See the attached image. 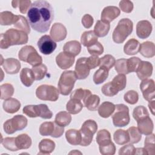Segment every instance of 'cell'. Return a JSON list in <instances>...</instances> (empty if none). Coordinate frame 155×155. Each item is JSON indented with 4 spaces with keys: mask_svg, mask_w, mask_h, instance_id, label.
<instances>
[{
    "mask_svg": "<svg viewBox=\"0 0 155 155\" xmlns=\"http://www.w3.org/2000/svg\"><path fill=\"white\" fill-rule=\"evenodd\" d=\"M27 21L31 27L39 33L47 32L54 18L51 4L44 0L34 1L27 13Z\"/></svg>",
    "mask_w": 155,
    "mask_h": 155,
    "instance_id": "cell-1",
    "label": "cell"
},
{
    "mask_svg": "<svg viewBox=\"0 0 155 155\" xmlns=\"http://www.w3.org/2000/svg\"><path fill=\"white\" fill-rule=\"evenodd\" d=\"M28 40V34L25 32L18 29L10 28L5 33L1 34L0 47L2 49H7L12 45L27 44Z\"/></svg>",
    "mask_w": 155,
    "mask_h": 155,
    "instance_id": "cell-2",
    "label": "cell"
},
{
    "mask_svg": "<svg viewBox=\"0 0 155 155\" xmlns=\"http://www.w3.org/2000/svg\"><path fill=\"white\" fill-rule=\"evenodd\" d=\"M133 29V23L128 18L120 19L116 28H114L112 38L116 44L123 43L126 38L132 33Z\"/></svg>",
    "mask_w": 155,
    "mask_h": 155,
    "instance_id": "cell-3",
    "label": "cell"
},
{
    "mask_svg": "<svg viewBox=\"0 0 155 155\" xmlns=\"http://www.w3.org/2000/svg\"><path fill=\"white\" fill-rule=\"evenodd\" d=\"M76 80L74 71L71 70L64 71L61 74L58 84L59 93L64 96L68 95L71 92Z\"/></svg>",
    "mask_w": 155,
    "mask_h": 155,
    "instance_id": "cell-4",
    "label": "cell"
},
{
    "mask_svg": "<svg viewBox=\"0 0 155 155\" xmlns=\"http://www.w3.org/2000/svg\"><path fill=\"white\" fill-rule=\"evenodd\" d=\"M18 58L21 61L33 67L39 65L42 62V57L31 45H25L22 47L18 53Z\"/></svg>",
    "mask_w": 155,
    "mask_h": 155,
    "instance_id": "cell-5",
    "label": "cell"
},
{
    "mask_svg": "<svg viewBox=\"0 0 155 155\" xmlns=\"http://www.w3.org/2000/svg\"><path fill=\"white\" fill-rule=\"evenodd\" d=\"M97 130V123L91 119L85 120L79 130L81 135V142L80 145L83 147L88 146L92 142L93 135Z\"/></svg>",
    "mask_w": 155,
    "mask_h": 155,
    "instance_id": "cell-6",
    "label": "cell"
},
{
    "mask_svg": "<svg viewBox=\"0 0 155 155\" xmlns=\"http://www.w3.org/2000/svg\"><path fill=\"white\" fill-rule=\"evenodd\" d=\"M27 119L23 115L18 114L12 119L7 120L3 124V129L8 134H12L17 131L24 129L27 125Z\"/></svg>",
    "mask_w": 155,
    "mask_h": 155,
    "instance_id": "cell-7",
    "label": "cell"
},
{
    "mask_svg": "<svg viewBox=\"0 0 155 155\" xmlns=\"http://www.w3.org/2000/svg\"><path fill=\"white\" fill-rule=\"evenodd\" d=\"M112 116L113 123L115 127H123L127 125L130 120L128 107L123 104L115 105V110Z\"/></svg>",
    "mask_w": 155,
    "mask_h": 155,
    "instance_id": "cell-8",
    "label": "cell"
},
{
    "mask_svg": "<svg viewBox=\"0 0 155 155\" xmlns=\"http://www.w3.org/2000/svg\"><path fill=\"white\" fill-rule=\"evenodd\" d=\"M59 91L55 87L51 85L43 84L36 90V97L42 101H56L59 98Z\"/></svg>",
    "mask_w": 155,
    "mask_h": 155,
    "instance_id": "cell-9",
    "label": "cell"
},
{
    "mask_svg": "<svg viewBox=\"0 0 155 155\" xmlns=\"http://www.w3.org/2000/svg\"><path fill=\"white\" fill-rule=\"evenodd\" d=\"M64 132V127L58 125L55 122H45L39 127V133L41 136H50L53 137H60Z\"/></svg>",
    "mask_w": 155,
    "mask_h": 155,
    "instance_id": "cell-10",
    "label": "cell"
},
{
    "mask_svg": "<svg viewBox=\"0 0 155 155\" xmlns=\"http://www.w3.org/2000/svg\"><path fill=\"white\" fill-rule=\"evenodd\" d=\"M37 45L40 52L45 55L51 54L57 47L55 41L50 36L47 35L40 38Z\"/></svg>",
    "mask_w": 155,
    "mask_h": 155,
    "instance_id": "cell-11",
    "label": "cell"
},
{
    "mask_svg": "<svg viewBox=\"0 0 155 155\" xmlns=\"http://www.w3.org/2000/svg\"><path fill=\"white\" fill-rule=\"evenodd\" d=\"M140 89L145 100L150 101L154 99L155 84L153 79H147L142 80L140 84Z\"/></svg>",
    "mask_w": 155,
    "mask_h": 155,
    "instance_id": "cell-12",
    "label": "cell"
},
{
    "mask_svg": "<svg viewBox=\"0 0 155 155\" xmlns=\"http://www.w3.org/2000/svg\"><path fill=\"white\" fill-rule=\"evenodd\" d=\"M86 58L85 57L80 58L76 61L74 73L77 79H85L90 74V69L87 64Z\"/></svg>",
    "mask_w": 155,
    "mask_h": 155,
    "instance_id": "cell-13",
    "label": "cell"
},
{
    "mask_svg": "<svg viewBox=\"0 0 155 155\" xmlns=\"http://www.w3.org/2000/svg\"><path fill=\"white\" fill-rule=\"evenodd\" d=\"M50 34L53 41L55 42H60L65 39L67 31L65 27L62 24L56 22L53 24Z\"/></svg>",
    "mask_w": 155,
    "mask_h": 155,
    "instance_id": "cell-14",
    "label": "cell"
},
{
    "mask_svg": "<svg viewBox=\"0 0 155 155\" xmlns=\"http://www.w3.org/2000/svg\"><path fill=\"white\" fill-rule=\"evenodd\" d=\"M74 61V57L64 51L59 53L56 57L57 65L62 70H66L70 68L73 65Z\"/></svg>",
    "mask_w": 155,
    "mask_h": 155,
    "instance_id": "cell-15",
    "label": "cell"
},
{
    "mask_svg": "<svg viewBox=\"0 0 155 155\" xmlns=\"http://www.w3.org/2000/svg\"><path fill=\"white\" fill-rule=\"evenodd\" d=\"M1 65L2 66L5 71L10 74L18 73L21 66L19 60L12 58L4 59V61L1 63Z\"/></svg>",
    "mask_w": 155,
    "mask_h": 155,
    "instance_id": "cell-16",
    "label": "cell"
},
{
    "mask_svg": "<svg viewBox=\"0 0 155 155\" xmlns=\"http://www.w3.org/2000/svg\"><path fill=\"white\" fill-rule=\"evenodd\" d=\"M153 29L150 22L147 20H142L136 25V34L140 39H146L150 36Z\"/></svg>",
    "mask_w": 155,
    "mask_h": 155,
    "instance_id": "cell-17",
    "label": "cell"
},
{
    "mask_svg": "<svg viewBox=\"0 0 155 155\" xmlns=\"http://www.w3.org/2000/svg\"><path fill=\"white\" fill-rule=\"evenodd\" d=\"M120 13V10L115 6L105 7L101 13V21L110 23L117 18Z\"/></svg>",
    "mask_w": 155,
    "mask_h": 155,
    "instance_id": "cell-18",
    "label": "cell"
},
{
    "mask_svg": "<svg viewBox=\"0 0 155 155\" xmlns=\"http://www.w3.org/2000/svg\"><path fill=\"white\" fill-rule=\"evenodd\" d=\"M136 73L139 79H147L152 75L153 65L150 62L142 61Z\"/></svg>",
    "mask_w": 155,
    "mask_h": 155,
    "instance_id": "cell-19",
    "label": "cell"
},
{
    "mask_svg": "<svg viewBox=\"0 0 155 155\" xmlns=\"http://www.w3.org/2000/svg\"><path fill=\"white\" fill-rule=\"evenodd\" d=\"M137 128L141 134L147 136L153 133L154 125L151 119L149 116L137 121Z\"/></svg>",
    "mask_w": 155,
    "mask_h": 155,
    "instance_id": "cell-20",
    "label": "cell"
},
{
    "mask_svg": "<svg viewBox=\"0 0 155 155\" xmlns=\"http://www.w3.org/2000/svg\"><path fill=\"white\" fill-rule=\"evenodd\" d=\"M81 50V45L78 41H70L67 42L64 47V52L71 55L73 57L78 56Z\"/></svg>",
    "mask_w": 155,
    "mask_h": 155,
    "instance_id": "cell-21",
    "label": "cell"
},
{
    "mask_svg": "<svg viewBox=\"0 0 155 155\" xmlns=\"http://www.w3.org/2000/svg\"><path fill=\"white\" fill-rule=\"evenodd\" d=\"M2 107L6 113L13 114L16 113L20 109L21 103L18 99L10 97L4 101Z\"/></svg>",
    "mask_w": 155,
    "mask_h": 155,
    "instance_id": "cell-22",
    "label": "cell"
},
{
    "mask_svg": "<svg viewBox=\"0 0 155 155\" xmlns=\"http://www.w3.org/2000/svg\"><path fill=\"white\" fill-rule=\"evenodd\" d=\"M115 105L110 102L105 101L102 103L98 107V113L103 118L109 117L114 111Z\"/></svg>",
    "mask_w": 155,
    "mask_h": 155,
    "instance_id": "cell-23",
    "label": "cell"
},
{
    "mask_svg": "<svg viewBox=\"0 0 155 155\" xmlns=\"http://www.w3.org/2000/svg\"><path fill=\"white\" fill-rule=\"evenodd\" d=\"M20 79L21 82L25 87H30L35 80V75L31 69L24 68L20 73Z\"/></svg>",
    "mask_w": 155,
    "mask_h": 155,
    "instance_id": "cell-24",
    "label": "cell"
},
{
    "mask_svg": "<svg viewBox=\"0 0 155 155\" xmlns=\"http://www.w3.org/2000/svg\"><path fill=\"white\" fill-rule=\"evenodd\" d=\"M35 117H41L42 119H49L53 116V113L46 104L34 105Z\"/></svg>",
    "mask_w": 155,
    "mask_h": 155,
    "instance_id": "cell-25",
    "label": "cell"
},
{
    "mask_svg": "<svg viewBox=\"0 0 155 155\" xmlns=\"http://www.w3.org/2000/svg\"><path fill=\"white\" fill-rule=\"evenodd\" d=\"M55 143L53 140L49 139H44L41 140L38 147L39 153L38 154H49L51 153L55 148Z\"/></svg>",
    "mask_w": 155,
    "mask_h": 155,
    "instance_id": "cell-26",
    "label": "cell"
},
{
    "mask_svg": "<svg viewBox=\"0 0 155 155\" xmlns=\"http://www.w3.org/2000/svg\"><path fill=\"white\" fill-rule=\"evenodd\" d=\"M139 51L143 57L153 58L155 55L154 44L150 41H145L140 45Z\"/></svg>",
    "mask_w": 155,
    "mask_h": 155,
    "instance_id": "cell-27",
    "label": "cell"
},
{
    "mask_svg": "<svg viewBox=\"0 0 155 155\" xmlns=\"http://www.w3.org/2000/svg\"><path fill=\"white\" fill-rule=\"evenodd\" d=\"M140 44L136 39H129L124 47V51L127 55H134L137 54L140 48Z\"/></svg>",
    "mask_w": 155,
    "mask_h": 155,
    "instance_id": "cell-28",
    "label": "cell"
},
{
    "mask_svg": "<svg viewBox=\"0 0 155 155\" xmlns=\"http://www.w3.org/2000/svg\"><path fill=\"white\" fill-rule=\"evenodd\" d=\"M96 142L99 145V147H104L111 143L113 142L111 139V134L110 132L105 130H101L97 133L96 137Z\"/></svg>",
    "mask_w": 155,
    "mask_h": 155,
    "instance_id": "cell-29",
    "label": "cell"
},
{
    "mask_svg": "<svg viewBox=\"0 0 155 155\" xmlns=\"http://www.w3.org/2000/svg\"><path fill=\"white\" fill-rule=\"evenodd\" d=\"M97 36L95 35L94 31H86L82 34L81 42L84 46L88 47L97 42Z\"/></svg>",
    "mask_w": 155,
    "mask_h": 155,
    "instance_id": "cell-30",
    "label": "cell"
},
{
    "mask_svg": "<svg viewBox=\"0 0 155 155\" xmlns=\"http://www.w3.org/2000/svg\"><path fill=\"white\" fill-rule=\"evenodd\" d=\"M67 141L72 145H80L81 142V135L79 130L70 129L65 133Z\"/></svg>",
    "mask_w": 155,
    "mask_h": 155,
    "instance_id": "cell-31",
    "label": "cell"
},
{
    "mask_svg": "<svg viewBox=\"0 0 155 155\" xmlns=\"http://www.w3.org/2000/svg\"><path fill=\"white\" fill-rule=\"evenodd\" d=\"M83 107L84 105L82 101L74 98L70 99L66 104V109L67 111L72 114L79 113L83 108Z\"/></svg>",
    "mask_w": 155,
    "mask_h": 155,
    "instance_id": "cell-32",
    "label": "cell"
},
{
    "mask_svg": "<svg viewBox=\"0 0 155 155\" xmlns=\"http://www.w3.org/2000/svg\"><path fill=\"white\" fill-rule=\"evenodd\" d=\"M16 147L18 150H25L31 145V139L27 134H21L15 137Z\"/></svg>",
    "mask_w": 155,
    "mask_h": 155,
    "instance_id": "cell-33",
    "label": "cell"
},
{
    "mask_svg": "<svg viewBox=\"0 0 155 155\" xmlns=\"http://www.w3.org/2000/svg\"><path fill=\"white\" fill-rule=\"evenodd\" d=\"M110 28V23L98 20L94 26V33L97 37H104L108 34Z\"/></svg>",
    "mask_w": 155,
    "mask_h": 155,
    "instance_id": "cell-34",
    "label": "cell"
},
{
    "mask_svg": "<svg viewBox=\"0 0 155 155\" xmlns=\"http://www.w3.org/2000/svg\"><path fill=\"white\" fill-rule=\"evenodd\" d=\"M110 82L112 87L118 93L119 91L123 90L125 88L127 84V78L125 74H119L115 76L112 81Z\"/></svg>",
    "mask_w": 155,
    "mask_h": 155,
    "instance_id": "cell-35",
    "label": "cell"
},
{
    "mask_svg": "<svg viewBox=\"0 0 155 155\" xmlns=\"http://www.w3.org/2000/svg\"><path fill=\"white\" fill-rule=\"evenodd\" d=\"M18 15H15L9 11H4L0 13V24L1 25H10L15 24Z\"/></svg>",
    "mask_w": 155,
    "mask_h": 155,
    "instance_id": "cell-36",
    "label": "cell"
},
{
    "mask_svg": "<svg viewBox=\"0 0 155 155\" xmlns=\"http://www.w3.org/2000/svg\"><path fill=\"white\" fill-rule=\"evenodd\" d=\"M85 107L90 111H95L99 107L100 98L96 94H90L84 101Z\"/></svg>",
    "mask_w": 155,
    "mask_h": 155,
    "instance_id": "cell-37",
    "label": "cell"
},
{
    "mask_svg": "<svg viewBox=\"0 0 155 155\" xmlns=\"http://www.w3.org/2000/svg\"><path fill=\"white\" fill-rule=\"evenodd\" d=\"M71 121V116L68 112L62 111L58 113L55 116L54 122L61 127H66Z\"/></svg>",
    "mask_w": 155,
    "mask_h": 155,
    "instance_id": "cell-38",
    "label": "cell"
},
{
    "mask_svg": "<svg viewBox=\"0 0 155 155\" xmlns=\"http://www.w3.org/2000/svg\"><path fill=\"white\" fill-rule=\"evenodd\" d=\"M113 139L118 145H124L129 142V136L127 131L119 129L113 134Z\"/></svg>",
    "mask_w": 155,
    "mask_h": 155,
    "instance_id": "cell-39",
    "label": "cell"
},
{
    "mask_svg": "<svg viewBox=\"0 0 155 155\" xmlns=\"http://www.w3.org/2000/svg\"><path fill=\"white\" fill-rule=\"evenodd\" d=\"M108 71L103 67H100L95 71L93 76V80L95 84L99 85L104 82L108 76Z\"/></svg>",
    "mask_w": 155,
    "mask_h": 155,
    "instance_id": "cell-40",
    "label": "cell"
},
{
    "mask_svg": "<svg viewBox=\"0 0 155 155\" xmlns=\"http://www.w3.org/2000/svg\"><path fill=\"white\" fill-rule=\"evenodd\" d=\"M29 25L30 24L28 21L24 16L22 15H18L16 21L13 25L16 28H18V30L29 34L30 33V28Z\"/></svg>",
    "mask_w": 155,
    "mask_h": 155,
    "instance_id": "cell-41",
    "label": "cell"
},
{
    "mask_svg": "<svg viewBox=\"0 0 155 155\" xmlns=\"http://www.w3.org/2000/svg\"><path fill=\"white\" fill-rule=\"evenodd\" d=\"M155 137L154 134L151 133L147 135L144 141V148L148 154L154 155L155 154Z\"/></svg>",
    "mask_w": 155,
    "mask_h": 155,
    "instance_id": "cell-42",
    "label": "cell"
},
{
    "mask_svg": "<svg viewBox=\"0 0 155 155\" xmlns=\"http://www.w3.org/2000/svg\"><path fill=\"white\" fill-rule=\"evenodd\" d=\"M12 5L15 8L18 7L19 12L22 14H25L28 11L31 5V2L30 0H15L12 1Z\"/></svg>",
    "mask_w": 155,
    "mask_h": 155,
    "instance_id": "cell-43",
    "label": "cell"
},
{
    "mask_svg": "<svg viewBox=\"0 0 155 155\" xmlns=\"http://www.w3.org/2000/svg\"><path fill=\"white\" fill-rule=\"evenodd\" d=\"M129 136V142L131 144L138 143L142 139L141 133L136 127H131L127 130Z\"/></svg>",
    "mask_w": 155,
    "mask_h": 155,
    "instance_id": "cell-44",
    "label": "cell"
},
{
    "mask_svg": "<svg viewBox=\"0 0 155 155\" xmlns=\"http://www.w3.org/2000/svg\"><path fill=\"white\" fill-rule=\"evenodd\" d=\"M133 116L136 121L137 122L149 116V113L147 109L144 106L139 105L133 110Z\"/></svg>",
    "mask_w": 155,
    "mask_h": 155,
    "instance_id": "cell-45",
    "label": "cell"
},
{
    "mask_svg": "<svg viewBox=\"0 0 155 155\" xmlns=\"http://www.w3.org/2000/svg\"><path fill=\"white\" fill-rule=\"evenodd\" d=\"M116 59L111 54H106L100 58V67H103L109 71L115 64Z\"/></svg>",
    "mask_w": 155,
    "mask_h": 155,
    "instance_id": "cell-46",
    "label": "cell"
},
{
    "mask_svg": "<svg viewBox=\"0 0 155 155\" xmlns=\"http://www.w3.org/2000/svg\"><path fill=\"white\" fill-rule=\"evenodd\" d=\"M1 99H7L10 98L14 93V88L10 84L6 83L1 85Z\"/></svg>",
    "mask_w": 155,
    "mask_h": 155,
    "instance_id": "cell-47",
    "label": "cell"
},
{
    "mask_svg": "<svg viewBox=\"0 0 155 155\" xmlns=\"http://www.w3.org/2000/svg\"><path fill=\"white\" fill-rule=\"evenodd\" d=\"M31 70L35 75V80L36 81H40L44 79L47 72V67L43 64L33 67Z\"/></svg>",
    "mask_w": 155,
    "mask_h": 155,
    "instance_id": "cell-48",
    "label": "cell"
},
{
    "mask_svg": "<svg viewBox=\"0 0 155 155\" xmlns=\"http://www.w3.org/2000/svg\"><path fill=\"white\" fill-rule=\"evenodd\" d=\"M92 94L91 91L88 89L78 88L74 90L70 95V99L74 98L84 101L90 94Z\"/></svg>",
    "mask_w": 155,
    "mask_h": 155,
    "instance_id": "cell-49",
    "label": "cell"
},
{
    "mask_svg": "<svg viewBox=\"0 0 155 155\" xmlns=\"http://www.w3.org/2000/svg\"><path fill=\"white\" fill-rule=\"evenodd\" d=\"M115 70L119 74H128V70L127 68V59L121 58L116 61L114 64Z\"/></svg>",
    "mask_w": 155,
    "mask_h": 155,
    "instance_id": "cell-50",
    "label": "cell"
},
{
    "mask_svg": "<svg viewBox=\"0 0 155 155\" xmlns=\"http://www.w3.org/2000/svg\"><path fill=\"white\" fill-rule=\"evenodd\" d=\"M1 143L7 150L11 151H16L18 150L16 145L15 137H5L1 140Z\"/></svg>",
    "mask_w": 155,
    "mask_h": 155,
    "instance_id": "cell-51",
    "label": "cell"
},
{
    "mask_svg": "<svg viewBox=\"0 0 155 155\" xmlns=\"http://www.w3.org/2000/svg\"><path fill=\"white\" fill-rule=\"evenodd\" d=\"M141 61H142L137 57H132L127 59V68L129 73L136 72Z\"/></svg>",
    "mask_w": 155,
    "mask_h": 155,
    "instance_id": "cell-52",
    "label": "cell"
},
{
    "mask_svg": "<svg viewBox=\"0 0 155 155\" xmlns=\"http://www.w3.org/2000/svg\"><path fill=\"white\" fill-rule=\"evenodd\" d=\"M124 99L127 103L134 105L136 104L139 100V94L137 92L134 90H129L124 94Z\"/></svg>",
    "mask_w": 155,
    "mask_h": 155,
    "instance_id": "cell-53",
    "label": "cell"
},
{
    "mask_svg": "<svg viewBox=\"0 0 155 155\" xmlns=\"http://www.w3.org/2000/svg\"><path fill=\"white\" fill-rule=\"evenodd\" d=\"M87 50L88 53L91 56H99L102 54L104 52V47L99 42H97L94 44L87 47Z\"/></svg>",
    "mask_w": 155,
    "mask_h": 155,
    "instance_id": "cell-54",
    "label": "cell"
},
{
    "mask_svg": "<svg viewBox=\"0 0 155 155\" xmlns=\"http://www.w3.org/2000/svg\"><path fill=\"white\" fill-rule=\"evenodd\" d=\"M101 91L102 92V93L106 96H108V97H112L114 96L115 95H116L118 93L117 91H116L114 90V89L112 87L111 84V82H108V83L105 84L102 88H101Z\"/></svg>",
    "mask_w": 155,
    "mask_h": 155,
    "instance_id": "cell-55",
    "label": "cell"
},
{
    "mask_svg": "<svg viewBox=\"0 0 155 155\" xmlns=\"http://www.w3.org/2000/svg\"><path fill=\"white\" fill-rule=\"evenodd\" d=\"M99 149L102 155H113L116 152V147L113 142L106 146L99 147Z\"/></svg>",
    "mask_w": 155,
    "mask_h": 155,
    "instance_id": "cell-56",
    "label": "cell"
},
{
    "mask_svg": "<svg viewBox=\"0 0 155 155\" xmlns=\"http://www.w3.org/2000/svg\"><path fill=\"white\" fill-rule=\"evenodd\" d=\"M119 7L120 10L125 13H131L133 10V4L128 0H123L119 2Z\"/></svg>",
    "mask_w": 155,
    "mask_h": 155,
    "instance_id": "cell-57",
    "label": "cell"
},
{
    "mask_svg": "<svg viewBox=\"0 0 155 155\" xmlns=\"http://www.w3.org/2000/svg\"><path fill=\"white\" fill-rule=\"evenodd\" d=\"M86 62L89 68L94 69L100 64V58L97 56H91L86 58Z\"/></svg>",
    "mask_w": 155,
    "mask_h": 155,
    "instance_id": "cell-58",
    "label": "cell"
},
{
    "mask_svg": "<svg viewBox=\"0 0 155 155\" xmlns=\"http://www.w3.org/2000/svg\"><path fill=\"white\" fill-rule=\"evenodd\" d=\"M136 148L132 144H128L121 147L119 150V155H133L135 153Z\"/></svg>",
    "mask_w": 155,
    "mask_h": 155,
    "instance_id": "cell-59",
    "label": "cell"
},
{
    "mask_svg": "<svg viewBox=\"0 0 155 155\" xmlns=\"http://www.w3.org/2000/svg\"><path fill=\"white\" fill-rule=\"evenodd\" d=\"M82 24L83 26L86 28H90L94 22L93 18L89 14H85L83 16L82 20H81Z\"/></svg>",
    "mask_w": 155,
    "mask_h": 155,
    "instance_id": "cell-60",
    "label": "cell"
},
{
    "mask_svg": "<svg viewBox=\"0 0 155 155\" xmlns=\"http://www.w3.org/2000/svg\"><path fill=\"white\" fill-rule=\"evenodd\" d=\"M134 154H148L144 148H137L135 150Z\"/></svg>",
    "mask_w": 155,
    "mask_h": 155,
    "instance_id": "cell-61",
    "label": "cell"
},
{
    "mask_svg": "<svg viewBox=\"0 0 155 155\" xmlns=\"http://www.w3.org/2000/svg\"><path fill=\"white\" fill-rule=\"evenodd\" d=\"M154 105H155V101H149L148 107H149L150 110L151 112L153 115H154Z\"/></svg>",
    "mask_w": 155,
    "mask_h": 155,
    "instance_id": "cell-62",
    "label": "cell"
}]
</instances>
